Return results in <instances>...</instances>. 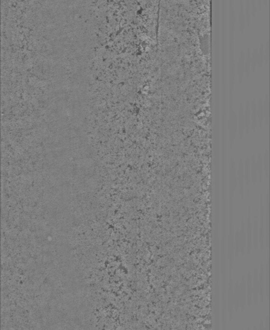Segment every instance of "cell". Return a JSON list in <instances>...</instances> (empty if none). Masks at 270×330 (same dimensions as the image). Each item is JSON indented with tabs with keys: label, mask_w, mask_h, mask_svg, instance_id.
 Wrapping results in <instances>:
<instances>
[{
	"label": "cell",
	"mask_w": 270,
	"mask_h": 330,
	"mask_svg": "<svg viewBox=\"0 0 270 330\" xmlns=\"http://www.w3.org/2000/svg\"><path fill=\"white\" fill-rule=\"evenodd\" d=\"M256 162L257 164V170L259 171V174L260 177V179H262L264 175V167H263V159L261 156H259L258 160Z\"/></svg>",
	"instance_id": "6da1fadb"
},
{
	"label": "cell",
	"mask_w": 270,
	"mask_h": 330,
	"mask_svg": "<svg viewBox=\"0 0 270 330\" xmlns=\"http://www.w3.org/2000/svg\"><path fill=\"white\" fill-rule=\"evenodd\" d=\"M257 164H256V160L255 159L252 158L251 160V176L252 177L253 181L254 182H255L256 181V176H257Z\"/></svg>",
	"instance_id": "7a4b0ae2"
},
{
	"label": "cell",
	"mask_w": 270,
	"mask_h": 330,
	"mask_svg": "<svg viewBox=\"0 0 270 330\" xmlns=\"http://www.w3.org/2000/svg\"><path fill=\"white\" fill-rule=\"evenodd\" d=\"M263 167H264V171L266 172V176L268 177L269 175V159H268V156L264 158V160L263 161Z\"/></svg>",
	"instance_id": "3957f363"
}]
</instances>
